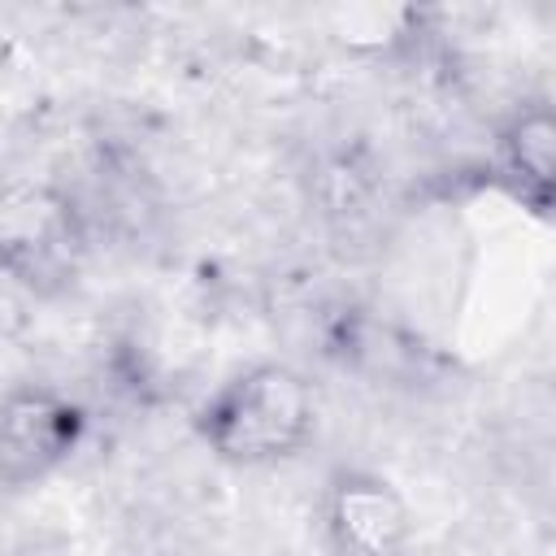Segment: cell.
<instances>
[{"label": "cell", "mask_w": 556, "mask_h": 556, "mask_svg": "<svg viewBox=\"0 0 556 556\" xmlns=\"http://www.w3.org/2000/svg\"><path fill=\"white\" fill-rule=\"evenodd\" d=\"M87 439V408L48 382H17L0 395V486L26 491L52 478Z\"/></svg>", "instance_id": "2"}, {"label": "cell", "mask_w": 556, "mask_h": 556, "mask_svg": "<svg viewBox=\"0 0 556 556\" xmlns=\"http://www.w3.org/2000/svg\"><path fill=\"white\" fill-rule=\"evenodd\" d=\"M70 208L48 191H26L0 204V265L22 282H43L70 265Z\"/></svg>", "instance_id": "4"}, {"label": "cell", "mask_w": 556, "mask_h": 556, "mask_svg": "<svg viewBox=\"0 0 556 556\" xmlns=\"http://www.w3.org/2000/svg\"><path fill=\"white\" fill-rule=\"evenodd\" d=\"M200 443L243 469L300 456L317 434V400L300 369L261 361L222 382L195 413Z\"/></svg>", "instance_id": "1"}, {"label": "cell", "mask_w": 556, "mask_h": 556, "mask_svg": "<svg viewBox=\"0 0 556 556\" xmlns=\"http://www.w3.org/2000/svg\"><path fill=\"white\" fill-rule=\"evenodd\" d=\"M321 530L334 556H408L413 508L400 486L374 469L339 465L321 491Z\"/></svg>", "instance_id": "3"}, {"label": "cell", "mask_w": 556, "mask_h": 556, "mask_svg": "<svg viewBox=\"0 0 556 556\" xmlns=\"http://www.w3.org/2000/svg\"><path fill=\"white\" fill-rule=\"evenodd\" d=\"M495 178L521 208L547 217L556 191V122L547 104H526L504 122L495 139Z\"/></svg>", "instance_id": "5"}]
</instances>
